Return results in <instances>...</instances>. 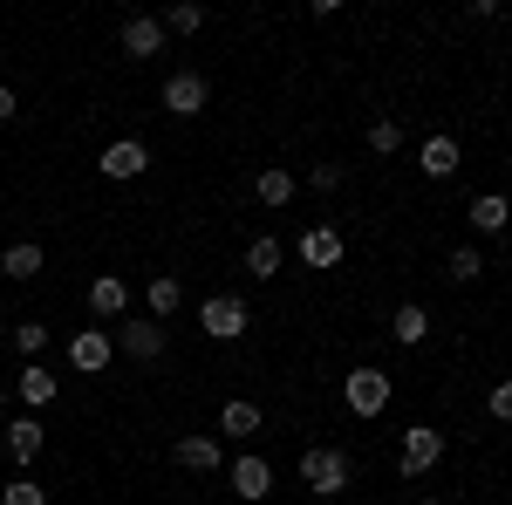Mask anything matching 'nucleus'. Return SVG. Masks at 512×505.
Masks as SVG:
<instances>
[{
    "instance_id": "nucleus-22",
    "label": "nucleus",
    "mask_w": 512,
    "mask_h": 505,
    "mask_svg": "<svg viewBox=\"0 0 512 505\" xmlns=\"http://www.w3.org/2000/svg\"><path fill=\"white\" fill-rule=\"evenodd\" d=\"M246 273H253V280H274L280 273V239L274 233H260L253 246H246Z\"/></svg>"
},
{
    "instance_id": "nucleus-32",
    "label": "nucleus",
    "mask_w": 512,
    "mask_h": 505,
    "mask_svg": "<svg viewBox=\"0 0 512 505\" xmlns=\"http://www.w3.org/2000/svg\"><path fill=\"white\" fill-rule=\"evenodd\" d=\"M417 505H444V499H417Z\"/></svg>"
},
{
    "instance_id": "nucleus-23",
    "label": "nucleus",
    "mask_w": 512,
    "mask_h": 505,
    "mask_svg": "<svg viewBox=\"0 0 512 505\" xmlns=\"http://www.w3.org/2000/svg\"><path fill=\"white\" fill-rule=\"evenodd\" d=\"M158 28L164 35H198V28H205V7H198V0H178L171 14H158Z\"/></svg>"
},
{
    "instance_id": "nucleus-20",
    "label": "nucleus",
    "mask_w": 512,
    "mask_h": 505,
    "mask_svg": "<svg viewBox=\"0 0 512 505\" xmlns=\"http://www.w3.org/2000/svg\"><path fill=\"white\" fill-rule=\"evenodd\" d=\"M0 273H7V280H35L41 273V246L35 239H14V246L0 253Z\"/></svg>"
},
{
    "instance_id": "nucleus-6",
    "label": "nucleus",
    "mask_w": 512,
    "mask_h": 505,
    "mask_svg": "<svg viewBox=\"0 0 512 505\" xmlns=\"http://www.w3.org/2000/svg\"><path fill=\"white\" fill-rule=\"evenodd\" d=\"M205 103H212V89H205V76H198V69L164 76V110H171V117H198Z\"/></svg>"
},
{
    "instance_id": "nucleus-3",
    "label": "nucleus",
    "mask_w": 512,
    "mask_h": 505,
    "mask_svg": "<svg viewBox=\"0 0 512 505\" xmlns=\"http://www.w3.org/2000/svg\"><path fill=\"white\" fill-rule=\"evenodd\" d=\"M198 328L212 335V342H239L246 328H253V314L239 294H212V301H198Z\"/></svg>"
},
{
    "instance_id": "nucleus-1",
    "label": "nucleus",
    "mask_w": 512,
    "mask_h": 505,
    "mask_svg": "<svg viewBox=\"0 0 512 505\" xmlns=\"http://www.w3.org/2000/svg\"><path fill=\"white\" fill-rule=\"evenodd\" d=\"M349 478H355L349 451H335V444H315V451H301V485H308L315 499H342V492H349Z\"/></svg>"
},
{
    "instance_id": "nucleus-26",
    "label": "nucleus",
    "mask_w": 512,
    "mask_h": 505,
    "mask_svg": "<svg viewBox=\"0 0 512 505\" xmlns=\"http://www.w3.org/2000/svg\"><path fill=\"white\" fill-rule=\"evenodd\" d=\"M369 151H376V157H390V151H403V130H396L390 117H376V123H369Z\"/></svg>"
},
{
    "instance_id": "nucleus-5",
    "label": "nucleus",
    "mask_w": 512,
    "mask_h": 505,
    "mask_svg": "<svg viewBox=\"0 0 512 505\" xmlns=\"http://www.w3.org/2000/svg\"><path fill=\"white\" fill-rule=\"evenodd\" d=\"M164 342H171V335H164L158 321H123L117 335H110V349H117V355H130V362H158V355H164Z\"/></svg>"
},
{
    "instance_id": "nucleus-31",
    "label": "nucleus",
    "mask_w": 512,
    "mask_h": 505,
    "mask_svg": "<svg viewBox=\"0 0 512 505\" xmlns=\"http://www.w3.org/2000/svg\"><path fill=\"white\" fill-rule=\"evenodd\" d=\"M21 117V103H14V89H0V123H14Z\"/></svg>"
},
{
    "instance_id": "nucleus-19",
    "label": "nucleus",
    "mask_w": 512,
    "mask_h": 505,
    "mask_svg": "<svg viewBox=\"0 0 512 505\" xmlns=\"http://www.w3.org/2000/svg\"><path fill=\"white\" fill-rule=\"evenodd\" d=\"M219 430H226V437H260V403H253V396H233V403L219 410Z\"/></svg>"
},
{
    "instance_id": "nucleus-8",
    "label": "nucleus",
    "mask_w": 512,
    "mask_h": 505,
    "mask_svg": "<svg viewBox=\"0 0 512 505\" xmlns=\"http://www.w3.org/2000/svg\"><path fill=\"white\" fill-rule=\"evenodd\" d=\"M226 478H233L239 499H253V505L274 492V465H267V458H253V451H246V458H233V465H226Z\"/></svg>"
},
{
    "instance_id": "nucleus-33",
    "label": "nucleus",
    "mask_w": 512,
    "mask_h": 505,
    "mask_svg": "<svg viewBox=\"0 0 512 505\" xmlns=\"http://www.w3.org/2000/svg\"><path fill=\"white\" fill-rule=\"evenodd\" d=\"M0 403H7V383H0Z\"/></svg>"
},
{
    "instance_id": "nucleus-4",
    "label": "nucleus",
    "mask_w": 512,
    "mask_h": 505,
    "mask_svg": "<svg viewBox=\"0 0 512 505\" xmlns=\"http://www.w3.org/2000/svg\"><path fill=\"white\" fill-rule=\"evenodd\" d=\"M342 403H349L355 417H383V410H390V376H383V369H369V362H362V369H349Z\"/></svg>"
},
{
    "instance_id": "nucleus-17",
    "label": "nucleus",
    "mask_w": 512,
    "mask_h": 505,
    "mask_svg": "<svg viewBox=\"0 0 512 505\" xmlns=\"http://www.w3.org/2000/svg\"><path fill=\"white\" fill-rule=\"evenodd\" d=\"M390 335L403 342V349H417V342L431 335V308H424V301H403V308L390 314Z\"/></svg>"
},
{
    "instance_id": "nucleus-24",
    "label": "nucleus",
    "mask_w": 512,
    "mask_h": 505,
    "mask_svg": "<svg viewBox=\"0 0 512 505\" xmlns=\"http://www.w3.org/2000/svg\"><path fill=\"white\" fill-rule=\"evenodd\" d=\"M472 226H478L485 239H499V233H506V198H499V192H485V198L472 205Z\"/></svg>"
},
{
    "instance_id": "nucleus-27",
    "label": "nucleus",
    "mask_w": 512,
    "mask_h": 505,
    "mask_svg": "<svg viewBox=\"0 0 512 505\" xmlns=\"http://www.w3.org/2000/svg\"><path fill=\"white\" fill-rule=\"evenodd\" d=\"M14 349L28 355V362H41V349H48V328H41V321H21V328H14Z\"/></svg>"
},
{
    "instance_id": "nucleus-12",
    "label": "nucleus",
    "mask_w": 512,
    "mask_h": 505,
    "mask_svg": "<svg viewBox=\"0 0 512 505\" xmlns=\"http://www.w3.org/2000/svg\"><path fill=\"white\" fill-rule=\"evenodd\" d=\"M164 48V28H158V14H130L123 21V55H137V62H151Z\"/></svg>"
},
{
    "instance_id": "nucleus-13",
    "label": "nucleus",
    "mask_w": 512,
    "mask_h": 505,
    "mask_svg": "<svg viewBox=\"0 0 512 505\" xmlns=\"http://www.w3.org/2000/svg\"><path fill=\"white\" fill-rule=\"evenodd\" d=\"M171 458H178L185 471H219L226 465V444H219V437H178Z\"/></svg>"
},
{
    "instance_id": "nucleus-29",
    "label": "nucleus",
    "mask_w": 512,
    "mask_h": 505,
    "mask_svg": "<svg viewBox=\"0 0 512 505\" xmlns=\"http://www.w3.org/2000/svg\"><path fill=\"white\" fill-rule=\"evenodd\" d=\"M308 185H315V192H335V185H342V164H315Z\"/></svg>"
},
{
    "instance_id": "nucleus-21",
    "label": "nucleus",
    "mask_w": 512,
    "mask_h": 505,
    "mask_svg": "<svg viewBox=\"0 0 512 505\" xmlns=\"http://www.w3.org/2000/svg\"><path fill=\"white\" fill-rule=\"evenodd\" d=\"M253 198H260V205H287V198H294V171H280V164H267V171H260V178H253Z\"/></svg>"
},
{
    "instance_id": "nucleus-30",
    "label": "nucleus",
    "mask_w": 512,
    "mask_h": 505,
    "mask_svg": "<svg viewBox=\"0 0 512 505\" xmlns=\"http://www.w3.org/2000/svg\"><path fill=\"white\" fill-rule=\"evenodd\" d=\"M485 403H492V417H512V389L506 383H492V396H485Z\"/></svg>"
},
{
    "instance_id": "nucleus-18",
    "label": "nucleus",
    "mask_w": 512,
    "mask_h": 505,
    "mask_svg": "<svg viewBox=\"0 0 512 505\" xmlns=\"http://www.w3.org/2000/svg\"><path fill=\"white\" fill-rule=\"evenodd\" d=\"M144 301H151V321H171V314L185 308V287H178L171 273H151V280H144Z\"/></svg>"
},
{
    "instance_id": "nucleus-9",
    "label": "nucleus",
    "mask_w": 512,
    "mask_h": 505,
    "mask_svg": "<svg viewBox=\"0 0 512 505\" xmlns=\"http://www.w3.org/2000/svg\"><path fill=\"white\" fill-rule=\"evenodd\" d=\"M0 444H7V458H14V465H35L41 444H48V430H41V417H14V424L0 430Z\"/></svg>"
},
{
    "instance_id": "nucleus-2",
    "label": "nucleus",
    "mask_w": 512,
    "mask_h": 505,
    "mask_svg": "<svg viewBox=\"0 0 512 505\" xmlns=\"http://www.w3.org/2000/svg\"><path fill=\"white\" fill-rule=\"evenodd\" d=\"M437 465H444V430L437 424H410L403 444H396V471H403V478H431Z\"/></svg>"
},
{
    "instance_id": "nucleus-11",
    "label": "nucleus",
    "mask_w": 512,
    "mask_h": 505,
    "mask_svg": "<svg viewBox=\"0 0 512 505\" xmlns=\"http://www.w3.org/2000/svg\"><path fill=\"white\" fill-rule=\"evenodd\" d=\"M110 335H103V328H82V335H69V362H76L82 376H96V369H110Z\"/></svg>"
},
{
    "instance_id": "nucleus-25",
    "label": "nucleus",
    "mask_w": 512,
    "mask_h": 505,
    "mask_svg": "<svg viewBox=\"0 0 512 505\" xmlns=\"http://www.w3.org/2000/svg\"><path fill=\"white\" fill-rule=\"evenodd\" d=\"M444 273H451L458 287H472L478 273H485V253H478V246H458V253H451V267H444Z\"/></svg>"
},
{
    "instance_id": "nucleus-15",
    "label": "nucleus",
    "mask_w": 512,
    "mask_h": 505,
    "mask_svg": "<svg viewBox=\"0 0 512 505\" xmlns=\"http://www.w3.org/2000/svg\"><path fill=\"white\" fill-rule=\"evenodd\" d=\"M294 253H301L308 267H335V260H342V233H335V226H308Z\"/></svg>"
},
{
    "instance_id": "nucleus-16",
    "label": "nucleus",
    "mask_w": 512,
    "mask_h": 505,
    "mask_svg": "<svg viewBox=\"0 0 512 505\" xmlns=\"http://www.w3.org/2000/svg\"><path fill=\"white\" fill-rule=\"evenodd\" d=\"M55 376H48V369H41V362H28V369H21V376H14V396H21V403H28V417H35L41 403H55Z\"/></svg>"
},
{
    "instance_id": "nucleus-14",
    "label": "nucleus",
    "mask_w": 512,
    "mask_h": 505,
    "mask_svg": "<svg viewBox=\"0 0 512 505\" xmlns=\"http://www.w3.org/2000/svg\"><path fill=\"white\" fill-rule=\"evenodd\" d=\"M417 171L444 185V178L458 171V137H424V151H417Z\"/></svg>"
},
{
    "instance_id": "nucleus-28",
    "label": "nucleus",
    "mask_w": 512,
    "mask_h": 505,
    "mask_svg": "<svg viewBox=\"0 0 512 505\" xmlns=\"http://www.w3.org/2000/svg\"><path fill=\"white\" fill-rule=\"evenodd\" d=\"M0 505H48V492H41L35 478H14V485L0 492Z\"/></svg>"
},
{
    "instance_id": "nucleus-10",
    "label": "nucleus",
    "mask_w": 512,
    "mask_h": 505,
    "mask_svg": "<svg viewBox=\"0 0 512 505\" xmlns=\"http://www.w3.org/2000/svg\"><path fill=\"white\" fill-rule=\"evenodd\" d=\"M123 308H130V287H123L117 273H96L89 280V314L96 321H123Z\"/></svg>"
},
{
    "instance_id": "nucleus-7",
    "label": "nucleus",
    "mask_w": 512,
    "mask_h": 505,
    "mask_svg": "<svg viewBox=\"0 0 512 505\" xmlns=\"http://www.w3.org/2000/svg\"><path fill=\"white\" fill-rule=\"evenodd\" d=\"M96 171H103V178H144V171H151V144H137V137H117V144H110V151H103V164H96Z\"/></svg>"
}]
</instances>
